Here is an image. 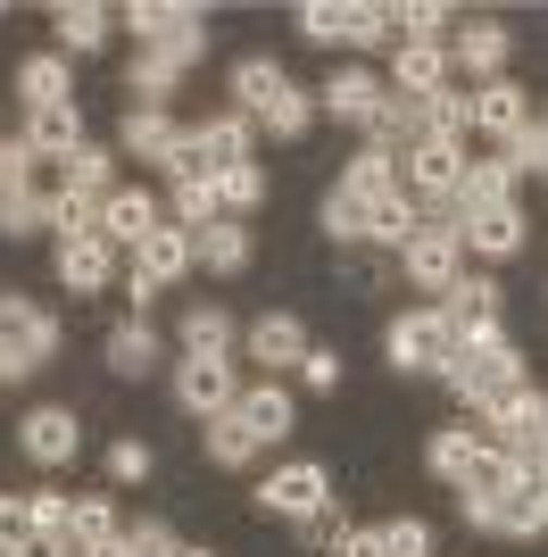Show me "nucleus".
Instances as JSON below:
<instances>
[{
    "label": "nucleus",
    "mask_w": 548,
    "mask_h": 557,
    "mask_svg": "<svg viewBox=\"0 0 548 557\" xmlns=\"http://www.w3.org/2000/svg\"><path fill=\"white\" fill-rule=\"evenodd\" d=\"M233 100H241L250 125H266V134H283V141L308 134V116H316V92H299L274 59H241V67H233Z\"/></svg>",
    "instance_id": "obj_1"
},
{
    "label": "nucleus",
    "mask_w": 548,
    "mask_h": 557,
    "mask_svg": "<svg viewBox=\"0 0 548 557\" xmlns=\"http://www.w3.org/2000/svg\"><path fill=\"white\" fill-rule=\"evenodd\" d=\"M465 408H490L499 392H515L524 383V358H515V342L507 333H482V342H457V358H449V374H440Z\"/></svg>",
    "instance_id": "obj_2"
},
{
    "label": "nucleus",
    "mask_w": 548,
    "mask_h": 557,
    "mask_svg": "<svg viewBox=\"0 0 548 557\" xmlns=\"http://www.w3.org/2000/svg\"><path fill=\"white\" fill-rule=\"evenodd\" d=\"M59 358V317H42L34 300H0V383H25V374H42Z\"/></svg>",
    "instance_id": "obj_3"
},
{
    "label": "nucleus",
    "mask_w": 548,
    "mask_h": 557,
    "mask_svg": "<svg viewBox=\"0 0 548 557\" xmlns=\"http://www.w3.org/2000/svg\"><path fill=\"white\" fill-rule=\"evenodd\" d=\"M408 175H399V191H408V200H424V209H449L457 200V184H465V141H440V134H424L408 150Z\"/></svg>",
    "instance_id": "obj_4"
},
{
    "label": "nucleus",
    "mask_w": 548,
    "mask_h": 557,
    "mask_svg": "<svg viewBox=\"0 0 548 557\" xmlns=\"http://www.w3.org/2000/svg\"><path fill=\"white\" fill-rule=\"evenodd\" d=\"M449 358H457V333L440 308H415V317L390 325V367L399 374H449Z\"/></svg>",
    "instance_id": "obj_5"
},
{
    "label": "nucleus",
    "mask_w": 548,
    "mask_h": 557,
    "mask_svg": "<svg viewBox=\"0 0 548 557\" xmlns=\"http://www.w3.org/2000/svg\"><path fill=\"white\" fill-rule=\"evenodd\" d=\"M191 267H200V250H191V225H159V233L134 250V300H150V292L183 283Z\"/></svg>",
    "instance_id": "obj_6"
},
{
    "label": "nucleus",
    "mask_w": 548,
    "mask_h": 557,
    "mask_svg": "<svg viewBox=\"0 0 548 557\" xmlns=\"http://www.w3.org/2000/svg\"><path fill=\"white\" fill-rule=\"evenodd\" d=\"M258 508L266 516H283V524H299V516H316V508H333V483H324V466H274L266 483H258Z\"/></svg>",
    "instance_id": "obj_7"
},
{
    "label": "nucleus",
    "mask_w": 548,
    "mask_h": 557,
    "mask_svg": "<svg viewBox=\"0 0 548 557\" xmlns=\"http://www.w3.org/2000/svg\"><path fill=\"white\" fill-rule=\"evenodd\" d=\"M457 275H465V242H457V225H415V242H408V283L440 300Z\"/></svg>",
    "instance_id": "obj_8"
},
{
    "label": "nucleus",
    "mask_w": 548,
    "mask_h": 557,
    "mask_svg": "<svg viewBox=\"0 0 548 557\" xmlns=\"http://www.w3.org/2000/svg\"><path fill=\"white\" fill-rule=\"evenodd\" d=\"M200 50H208V34H191V42H166V50H134V67H125L134 100H141V109H159V100L183 84V67H200Z\"/></svg>",
    "instance_id": "obj_9"
},
{
    "label": "nucleus",
    "mask_w": 548,
    "mask_h": 557,
    "mask_svg": "<svg viewBox=\"0 0 548 557\" xmlns=\"http://www.w3.org/2000/svg\"><path fill=\"white\" fill-rule=\"evenodd\" d=\"M175 399H183V408H191L200 424H216V417H233L241 383H233L225 358H183V367H175Z\"/></svg>",
    "instance_id": "obj_10"
},
{
    "label": "nucleus",
    "mask_w": 548,
    "mask_h": 557,
    "mask_svg": "<svg viewBox=\"0 0 548 557\" xmlns=\"http://www.w3.org/2000/svg\"><path fill=\"white\" fill-rule=\"evenodd\" d=\"M474 524H482V533H507V541L548 533V474H515V491H507L499 508H482Z\"/></svg>",
    "instance_id": "obj_11"
},
{
    "label": "nucleus",
    "mask_w": 548,
    "mask_h": 557,
    "mask_svg": "<svg viewBox=\"0 0 548 557\" xmlns=\"http://www.w3.org/2000/svg\"><path fill=\"white\" fill-rule=\"evenodd\" d=\"M440 317H449L457 342H482V333H499V283L490 275H457L440 292Z\"/></svg>",
    "instance_id": "obj_12"
},
{
    "label": "nucleus",
    "mask_w": 548,
    "mask_h": 557,
    "mask_svg": "<svg viewBox=\"0 0 548 557\" xmlns=\"http://www.w3.org/2000/svg\"><path fill=\"white\" fill-rule=\"evenodd\" d=\"M109 275H116V258H109V242H100V233H59V283H67L75 300L109 292Z\"/></svg>",
    "instance_id": "obj_13"
},
{
    "label": "nucleus",
    "mask_w": 548,
    "mask_h": 557,
    "mask_svg": "<svg viewBox=\"0 0 548 557\" xmlns=\"http://www.w3.org/2000/svg\"><path fill=\"white\" fill-rule=\"evenodd\" d=\"M17 442L34 466H67L75 449H84V433H75V408H34V417L17 424Z\"/></svg>",
    "instance_id": "obj_14"
},
{
    "label": "nucleus",
    "mask_w": 548,
    "mask_h": 557,
    "mask_svg": "<svg viewBox=\"0 0 548 557\" xmlns=\"http://www.w3.org/2000/svg\"><path fill=\"white\" fill-rule=\"evenodd\" d=\"M125 25L141 34V50H166V42H191V34H208L200 9H183V0H134V9H125Z\"/></svg>",
    "instance_id": "obj_15"
},
{
    "label": "nucleus",
    "mask_w": 548,
    "mask_h": 557,
    "mask_svg": "<svg viewBox=\"0 0 548 557\" xmlns=\"http://www.w3.org/2000/svg\"><path fill=\"white\" fill-rule=\"evenodd\" d=\"M150 233H159V200H150V191L116 184L109 200H100V242H109V250H116V242H134V250H141Z\"/></svg>",
    "instance_id": "obj_16"
},
{
    "label": "nucleus",
    "mask_w": 548,
    "mask_h": 557,
    "mask_svg": "<svg viewBox=\"0 0 548 557\" xmlns=\"http://www.w3.org/2000/svg\"><path fill=\"white\" fill-rule=\"evenodd\" d=\"M399 100H433L449 92V42H399V67H390Z\"/></svg>",
    "instance_id": "obj_17"
},
{
    "label": "nucleus",
    "mask_w": 548,
    "mask_h": 557,
    "mask_svg": "<svg viewBox=\"0 0 548 557\" xmlns=\"http://www.w3.org/2000/svg\"><path fill=\"white\" fill-rule=\"evenodd\" d=\"M316 109L324 116H341V125H374V109H383V84L365 67H333V84L316 92Z\"/></svg>",
    "instance_id": "obj_18"
},
{
    "label": "nucleus",
    "mask_w": 548,
    "mask_h": 557,
    "mask_svg": "<svg viewBox=\"0 0 548 557\" xmlns=\"http://www.w3.org/2000/svg\"><path fill=\"white\" fill-rule=\"evenodd\" d=\"M474 125L482 134H499V141H515V134H532V92H515V84H474Z\"/></svg>",
    "instance_id": "obj_19"
},
{
    "label": "nucleus",
    "mask_w": 548,
    "mask_h": 557,
    "mask_svg": "<svg viewBox=\"0 0 548 557\" xmlns=\"http://www.w3.org/2000/svg\"><path fill=\"white\" fill-rule=\"evenodd\" d=\"M25 150H34V159H75V150H84V116H75V100H59V109H34L25 116Z\"/></svg>",
    "instance_id": "obj_20"
},
{
    "label": "nucleus",
    "mask_w": 548,
    "mask_h": 557,
    "mask_svg": "<svg viewBox=\"0 0 548 557\" xmlns=\"http://www.w3.org/2000/svg\"><path fill=\"white\" fill-rule=\"evenodd\" d=\"M233 417H241V433H250L258 449H274L283 433H291V392H283V383H258V392L233 399Z\"/></svg>",
    "instance_id": "obj_21"
},
{
    "label": "nucleus",
    "mask_w": 548,
    "mask_h": 557,
    "mask_svg": "<svg viewBox=\"0 0 548 557\" xmlns=\"http://www.w3.org/2000/svg\"><path fill=\"white\" fill-rule=\"evenodd\" d=\"M507 191H515V166H507V150H499V159L465 166V184H457L449 216H457V225H465V216H482V209H507Z\"/></svg>",
    "instance_id": "obj_22"
},
{
    "label": "nucleus",
    "mask_w": 548,
    "mask_h": 557,
    "mask_svg": "<svg viewBox=\"0 0 548 557\" xmlns=\"http://www.w3.org/2000/svg\"><path fill=\"white\" fill-rule=\"evenodd\" d=\"M457 242H465L474 258H515V250H524V209L507 200V209H482V216H465V225H457Z\"/></svg>",
    "instance_id": "obj_23"
},
{
    "label": "nucleus",
    "mask_w": 548,
    "mask_h": 557,
    "mask_svg": "<svg viewBox=\"0 0 548 557\" xmlns=\"http://www.w3.org/2000/svg\"><path fill=\"white\" fill-rule=\"evenodd\" d=\"M465 75H482V84H499V67H507V25H490V17H474V25H457V50H449Z\"/></svg>",
    "instance_id": "obj_24"
},
{
    "label": "nucleus",
    "mask_w": 548,
    "mask_h": 557,
    "mask_svg": "<svg viewBox=\"0 0 548 557\" xmlns=\"http://www.w3.org/2000/svg\"><path fill=\"white\" fill-rule=\"evenodd\" d=\"M250 358H258V367H299V358H308L299 317H283V308H274V317H258V325H250Z\"/></svg>",
    "instance_id": "obj_25"
},
{
    "label": "nucleus",
    "mask_w": 548,
    "mask_h": 557,
    "mask_svg": "<svg viewBox=\"0 0 548 557\" xmlns=\"http://www.w3.org/2000/svg\"><path fill=\"white\" fill-rule=\"evenodd\" d=\"M59 191H67V200H109V191H116V159L84 141L75 159H59Z\"/></svg>",
    "instance_id": "obj_26"
},
{
    "label": "nucleus",
    "mask_w": 548,
    "mask_h": 557,
    "mask_svg": "<svg viewBox=\"0 0 548 557\" xmlns=\"http://www.w3.org/2000/svg\"><path fill=\"white\" fill-rule=\"evenodd\" d=\"M200 150H208V175H233V166H250V116H208L200 125Z\"/></svg>",
    "instance_id": "obj_27"
},
{
    "label": "nucleus",
    "mask_w": 548,
    "mask_h": 557,
    "mask_svg": "<svg viewBox=\"0 0 548 557\" xmlns=\"http://www.w3.org/2000/svg\"><path fill=\"white\" fill-rule=\"evenodd\" d=\"M191 250H200V267H208V275H241V267H250V233L233 225V216H216V225H200V233H191Z\"/></svg>",
    "instance_id": "obj_28"
},
{
    "label": "nucleus",
    "mask_w": 548,
    "mask_h": 557,
    "mask_svg": "<svg viewBox=\"0 0 548 557\" xmlns=\"http://www.w3.org/2000/svg\"><path fill=\"white\" fill-rule=\"evenodd\" d=\"M341 191H349V200H390V191H399V159H390V150H374V141H365L358 159L341 166Z\"/></svg>",
    "instance_id": "obj_29"
},
{
    "label": "nucleus",
    "mask_w": 548,
    "mask_h": 557,
    "mask_svg": "<svg viewBox=\"0 0 548 557\" xmlns=\"http://www.w3.org/2000/svg\"><path fill=\"white\" fill-rule=\"evenodd\" d=\"M482 424H490L499 442H515V433H532V424H548V399L515 383V392H499V399H490V408H482Z\"/></svg>",
    "instance_id": "obj_30"
},
{
    "label": "nucleus",
    "mask_w": 548,
    "mask_h": 557,
    "mask_svg": "<svg viewBox=\"0 0 548 557\" xmlns=\"http://www.w3.org/2000/svg\"><path fill=\"white\" fill-rule=\"evenodd\" d=\"M415 225H424V216H415L408 191H390V200H365V242H390V250H408Z\"/></svg>",
    "instance_id": "obj_31"
},
{
    "label": "nucleus",
    "mask_w": 548,
    "mask_h": 557,
    "mask_svg": "<svg viewBox=\"0 0 548 557\" xmlns=\"http://www.w3.org/2000/svg\"><path fill=\"white\" fill-rule=\"evenodd\" d=\"M474 458H482L474 424H449V433H433V449H424V466H433L440 483H465V474H474Z\"/></svg>",
    "instance_id": "obj_32"
},
{
    "label": "nucleus",
    "mask_w": 548,
    "mask_h": 557,
    "mask_svg": "<svg viewBox=\"0 0 548 557\" xmlns=\"http://www.w3.org/2000/svg\"><path fill=\"white\" fill-rule=\"evenodd\" d=\"M17 92H25V109H59V100H67V59H59V50L25 59V67H17Z\"/></svg>",
    "instance_id": "obj_33"
},
{
    "label": "nucleus",
    "mask_w": 548,
    "mask_h": 557,
    "mask_svg": "<svg viewBox=\"0 0 548 557\" xmlns=\"http://www.w3.org/2000/svg\"><path fill=\"white\" fill-rule=\"evenodd\" d=\"M125 150L159 166L166 150H175V125H166V109H141V100H134V109H125Z\"/></svg>",
    "instance_id": "obj_34"
},
{
    "label": "nucleus",
    "mask_w": 548,
    "mask_h": 557,
    "mask_svg": "<svg viewBox=\"0 0 548 557\" xmlns=\"http://www.w3.org/2000/svg\"><path fill=\"white\" fill-rule=\"evenodd\" d=\"M225 349H233L225 308H191V317H183V358H225Z\"/></svg>",
    "instance_id": "obj_35"
},
{
    "label": "nucleus",
    "mask_w": 548,
    "mask_h": 557,
    "mask_svg": "<svg viewBox=\"0 0 548 557\" xmlns=\"http://www.w3.org/2000/svg\"><path fill=\"white\" fill-rule=\"evenodd\" d=\"M59 42H67L75 59H91V50L109 42V9H91V0H67V9H59Z\"/></svg>",
    "instance_id": "obj_36"
},
{
    "label": "nucleus",
    "mask_w": 548,
    "mask_h": 557,
    "mask_svg": "<svg viewBox=\"0 0 548 557\" xmlns=\"http://www.w3.org/2000/svg\"><path fill=\"white\" fill-rule=\"evenodd\" d=\"M109 367L116 374H150V367H159V333L141 325V317H134V325H116L109 333Z\"/></svg>",
    "instance_id": "obj_37"
},
{
    "label": "nucleus",
    "mask_w": 548,
    "mask_h": 557,
    "mask_svg": "<svg viewBox=\"0 0 548 557\" xmlns=\"http://www.w3.org/2000/svg\"><path fill=\"white\" fill-rule=\"evenodd\" d=\"M59 225V191H17V200H0V233L17 242V233H42Z\"/></svg>",
    "instance_id": "obj_38"
},
{
    "label": "nucleus",
    "mask_w": 548,
    "mask_h": 557,
    "mask_svg": "<svg viewBox=\"0 0 548 557\" xmlns=\"http://www.w3.org/2000/svg\"><path fill=\"white\" fill-rule=\"evenodd\" d=\"M465 125H474V92H433V100H424V134L465 141Z\"/></svg>",
    "instance_id": "obj_39"
},
{
    "label": "nucleus",
    "mask_w": 548,
    "mask_h": 557,
    "mask_svg": "<svg viewBox=\"0 0 548 557\" xmlns=\"http://www.w3.org/2000/svg\"><path fill=\"white\" fill-rule=\"evenodd\" d=\"M67 541H75V549H100V541H116L109 499H75V508H67Z\"/></svg>",
    "instance_id": "obj_40"
},
{
    "label": "nucleus",
    "mask_w": 548,
    "mask_h": 557,
    "mask_svg": "<svg viewBox=\"0 0 548 557\" xmlns=\"http://www.w3.org/2000/svg\"><path fill=\"white\" fill-rule=\"evenodd\" d=\"M216 209H225V200H216V175H191V184H175V216H183L191 233L216 225Z\"/></svg>",
    "instance_id": "obj_41"
},
{
    "label": "nucleus",
    "mask_w": 548,
    "mask_h": 557,
    "mask_svg": "<svg viewBox=\"0 0 548 557\" xmlns=\"http://www.w3.org/2000/svg\"><path fill=\"white\" fill-rule=\"evenodd\" d=\"M200 442H208V458H216V466H250V458H258V442L241 433V417H216Z\"/></svg>",
    "instance_id": "obj_42"
},
{
    "label": "nucleus",
    "mask_w": 548,
    "mask_h": 557,
    "mask_svg": "<svg viewBox=\"0 0 548 557\" xmlns=\"http://www.w3.org/2000/svg\"><path fill=\"white\" fill-rule=\"evenodd\" d=\"M440 25H449V9H440V0H415V9H390V34H399V42H440Z\"/></svg>",
    "instance_id": "obj_43"
},
{
    "label": "nucleus",
    "mask_w": 548,
    "mask_h": 557,
    "mask_svg": "<svg viewBox=\"0 0 548 557\" xmlns=\"http://www.w3.org/2000/svg\"><path fill=\"white\" fill-rule=\"evenodd\" d=\"M299 34H308V42L349 50V9H333V0H308V9H299Z\"/></svg>",
    "instance_id": "obj_44"
},
{
    "label": "nucleus",
    "mask_w": 548,
    "mask_h": 557,
    "mask_svg": "<svg viewBox=\"0 0 548 557\" xmlns=\"http://www.w3.org/2000/svg\"><path fill=\"white\" fill-rule=\"evenodd\" d=\"M324 233H333V242H365V200H349L341 184L324 191Z\"/></svg>",
    "instance_id": "obj_45"
},
{
    "label": "nucleus",
    "mask_w": 548,
    "mask_h": 557,
    "mask_svg": "<svg viewBox=\"0 0 548 557\" xmlns=\"http://www.w3.org/2000/svg\"><path fill=\"white\" fill-rule=\"evenodd\" d=\"M34 150H25V134L17 141H0V200H17V191H34Z\"/></svg>",
    "instance_id": "obj_46"
},
{
    "label": "nucleus",
    "mask_w": 548,
    "mask_h": 557,
    "mask_svg": "<svg viewBox=\"0 0 548 557\" xmlns=\"http://www.w3.org/2000/svg\"><path fill=\"white\" fill-rule=\"evenodd\" d=\"M383 549L390 557H433V524H424V516H390V524H383Z\"/></svg>",
    "instance_id": "obj_47"
},
{
    "label": "nucleus",
    "mask_w": 548,
    "mask_h": 557,
    "mask_svg": "<svg viewBox=\"0 0 548 557\" xmlns=\"http://www.w3.org/2000/svg\"><path fill=\"white\" fill-rule=\"evenodd\" d=\"M216 200H225L233 216L258 209V200H266V175H258V166H233V175H216Z\"/></svg>",
    "instance_id": "obj_48"
},
{
    "label": "nucleus",
    "mask_w": 548,
    "mask_h": 557,
    "mask_svg": "<svg viewBox=\"0 0 548 557\" xmlns=\"http://www.w3.org/2000/svg\"><path fill=\"white\" fill-rule=\"evenodd\" d=\"M67 491H25V524H34V533H67Z\"/></svg>",
    "instance_id": "obj_49"
},
{
    "label": "nucleus",
    "mask_w": 548,
    "mask_h": 557,
    "mask_svg": "<svg viewBox=\"0 0 548 557\" xmlns=\"http://www.w3.org/2000/svg\"><path fill=\"white\" fill-rule=\"evenodd\" d=\"M499 449H507L515 474H548V424H532V433H515V442H499Z\"/></svg>",
    "instance_id": "obj_50"
},
{
    "label": "nucleus",
    "mask_w": 548,
    "mask_h": 557,
    "mask_svg": "<svg viewBox=\"0 0 548 557\" xmlns=\"http://www.w3.org/2000/svg\"><path fill=\"white\" fill-rule=\"evenodd\" d=\"M166 184H191V175H208V150H200V134H175V150H166Z\"/></svg>",
    "instance_id": "obj_51"
},
{
    "label": "nucleus",
    "mask_w": 548,
    "mask_h": 557,
    "mask_svg": "<svg viewBox=\"0 0 548 557\" xmlns=\"http://www.w3.org/2000/svg\"><path fill=\"white\" fill-rule=\"evenodd\" d=\"M299 383H308V392H341V358L308 342V358H299Z\"/></svg>",
    "instance_id": "obj_52"
},
{
    "label": "nucleus",
    "mask_w": 548,
    "mask_h": 557,
    "mask_svg": "<svg viewBox=\"0 0 548 557\" xmlns=\"http://www.w3.org/2000/svg\"><path fill=\"white\" fill-rule=\"evenodd\" d=\"M125 549H134V557H175V549H183V541H175V533H166L159 516H141L134 533H125Z\"/></svg>",
    "instance_id": "obj_53"
},
{
    "label": "nucleus",
    "mask_w": 548,
    "mask_h": 557,
    "mask_svg": "<svg viewBox=\"0 0 548 557\" xmlns=\"http://www.w3.org/2000/svg\"><path fill=\"white\" fill-rule=\"evenodd\" d=\"M291 533H299V541H308V549H333V541H341V533H349V524H341V516H333V508H316V516H299Z\"/></svg>",
    "instance_id": "obj_54"
},
{
    "label": "nucleus",
    "mask_w": 548,
    "mask_h": 557,
    "mask_svg": "<svg viewBox=\"0 0 548 557\" xmlns=\"http://www.w3.org/2000/svg\"><path fill=\"white\" fill-rule=\"evenodd\" d=\"M109 474H116V483H141V474H150V442H116L109 449Z\"/></svg>",
    "instance_id": "obj_55"
},
{
    "label": "nucleus",
    "mask_w": 548,
    "mask_h": 557,
    "mask_svg": "<svg viewBox=\"0 0 548 557\" xmlns=\"http://www.w3.org/2000/svg\"><path fill=\"white\" fill-rule=\"evenodd\" d=\"M9 557H84V549H75L67 533H25L17 549H9Z\"/></svg>",
    "instance_id": "obj_56"
},
{
    "label": "nucleus",
    "mask_w": 548,
    "mask_h": 557,
    "mask_svg": "<svg viewBox=\"0 0 548 557\" xmlns=\"http://www.w3.org/2000/svg\"><path fill=\"white\" fill-rule=\"evenodd\" d=\"M25 533H34V524H25V499H0V557L17 549Z\"/></svg>",
    "instance_id": "obj_57"
},
{
    "label": "nucleus",
    "mask_w": 548,
    "mask_h": 557,
    "mask_svg": "<svg viewBox=\"0 0 548 557\" xmlns=\"http://www.w3.org/2000/svg\"><path fill=\"white\" fill-rule=\"evenodd\" d=\"M333 557H390L383 549V524H374V533H341V541H333Z\"/></svg>",
    "instance_id": "obj_58"
},
{
    "label": "nucleus",
    "mask_w": 548,
    "mask_h": 557,
    "mask_svg": "<svg viewBox=\"0 0 548 557\" xmlns=\"http://www.w3.org/2000/svg\"><path fill=\"white\" fill-rule=\"evenodd\" d=\"M84 557H134V549H125V533H116V541H100V549H84Z\"/></svg>",
    "instance_id": "obj_59"
},
{
    "label": "nucleus",
    "mask_w": 548,
    "mask_h": 557,
    "mask_svg": "<svg viewBox=\"0 0 548 557\" xmlns=\"http://www.w3.org/2000/svg\"><path fill=\"white\" fill-rule=\"evenodd\" d=\"M532 141H540V175H548V109H540V125H532Z\"/></svg>",
    "instance_id": "obj_60"
},
{
    "label": "nucleus",
    "mask_w": 548,
    "mask_h": 557,
    "mask_svg": "<svg viewBox=\"0 0 548 557\" xmlns=\"http://www.w3.org/2000/svg\"><path fill=\"white\" fill-rule=\"evenodd\" d=\"M175 557H216V549H175Z\"/></svg>",
    "instance_id": "obj_61"
}]
</instances>
